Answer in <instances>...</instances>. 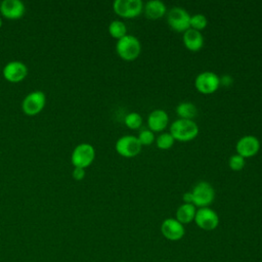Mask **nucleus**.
Wrapping results in <instances>:
<instances>
[{"label": "nucleus", "mask_w": 262, "mask_h": 262, "mask_svg": "<svg viewBox=\"0 0 262 262\" xmlns=\"http://www.w3.org/2000/svg\"><path fill=\"white\" fill-rule=\"evenodd\" d=\"M170 134L177 141L187 142L199 134V127L193 120L178 119L170 125Z\"/></svg>", "instance_id": "f257e3e1"}, {"label": "nucleus", "mask_w": 262, "mask_h": 262, "mask_svg": "<svg viewBox=\"0 0 262 262\" xmlns=\"http://www.w3.org/2000/svg\"><path fill=\"white\" fill-rule=\"evenodd\" d=\"M116 51L122 59L126 61H132L139 56L141 51V44L135 36L127 34L125 37L117 41Z\"/></svg>", "instance_id": "f03ea898"}, {"label": "nucleus", "mask_w": 262, "mask_h": 262, "mask_svg": "<svg viewBox=\"0 0 262 262\" xmlns=\"http://www.w3.org/2000/svg\"><path fill=\"white\" fill-rule=\"evenodd\" d=\"M192 204L195 207L204 208L209 207V205L212 204L215 198V190L213 186L207 182V181H200L198 182L192 190Z\"/></svg>", "instance_id": "7ed1b4c3"}, {"label": "nucleus", "mask_w": 262, "mask_h": 262, "mask_svg": "<svg viewBox=\"0 0 262 262\" xmlns=\"http://www.w3.org/2000/svg\"><path fill=\"white\" fill-rule=\"evenodd\" d=\"M95 158V149L89 143L78 144L71 156V162L74 167L85 169L89 167Z\"/></svg>", "instance_id": "20e7f679"}, {"label": "nucleus", "mask_w": 262, "mask_h": 262, "mask_svg": "<svg viewBox=\"0 0 262 262\" xmlns=\"http://www.w3.org/2000/svg\"><path fill=\"white\" fill-rule=\"evenodd\" d=\"M190 14L182 7L175 6L168 11L167 21L171 29L176 32H185L190 29Z\"/></svg>", "instance_id": "39448f33"}, {"label": "nucleus", "mask_w": 262, "mask_h": 262, "mask_svg": "<svg viewBox=\"0 0 262 262\" xmlns=\"http://www.w3.org/2000/svg\"><path fill=\"white\" fill-rule=\"evenodd\" d=\"M113 9L121 17L133 18L143 11V3L141 0H116Z\"/></svg>", "instance_id": "423d86ee"}, {"label": "nucleus", "mask_w": 262, "mask_h": 262, "mask_svg": "<svg viewBox=\"0 0 262 262\" xmlns=\"http://www.w3.org/2000/svg\"><path fill=\"white\" fill-rule=\"evenodd\" d=\"M194 86L200 93L212 94L219 88L220 78L214 72L205 71L196 76L194 80Z\"/></svg>", "instance_id": "0eeeda50"}, {"label": "nucleus", "mask_w": 262, "mask_h": 262, "mask_svg": "<svg viewBox=\"0 0 262 262\" xmlns=\"http://www.w3.org/2000/svg\"><path fill=\"white\" fill-rule=\"evenodd\" d=\"M141 147V143L134 135H124L120 137L115 144L116 151L124 158L136 157L140 152Z\"/></svg>", "instance_id": "6e6552de"}, {"label": "nucleus", "mask_w": 262, "mask_h": 262, "mask_svg": "<svg viewBox=\"0 0 262 262\" xmlns=\"http://www.w3.org/2000/svg\"><path fill=\"white\" fill-rule=\"evenodd\" d=\"M46 96L42 91H33L29 93L21 102V110L27 116H36L44 108Z\"/></svg>", "instance_id": "1a4fd4ad"}, {"label": "nucleus", "mask_w": 262, "mask_h": 262, "mask_svg": "<svg viewBox=\"0 0 262 262\" xmlns=\"http://www.w3.org/2000/svg\"><path fill=\"white\" fill-rule=\"evenodd\" d=\"M194 222L201 229L213 230L219 224V217L213 209L209 207H204L196 210Z\"/></svg>", "instance_id": "9d476101"}, {"label": "nucleus", "mask_w": 262, "mask_h": 262, "mask_svg": "<svg viewBox=\"0 0 262 262\" xmlns=\"http://www.w3.org/2000/svg\"><path fill=\"white\" fill-rule=\"evenodd\" d=\"M2 74L6 81L10 83H19L27 77L28 68L24 62L13 60L4 66Z\"/></svg>", "instance_id": "9b49d317"}, {"label": "nucleus", "mask_w": 262, "mask_h": 262, "mask_svg": "<svg viewBox=\"0 0 262 262\" xmlns=\"http://www.w3.org/2000/svg\"><path fill=\"white\" fill-rule=\"evenodd\" d=\"M236 152L244 159L254 157L260 149V141L254 135H246L241 137L235 145Z\"/></svg>", "instance_id": "f8f14e48"}, {"label": "nucleus", "mask_w": 262, "mask_h": 262, "mask_svg": "<svg viewBox=\"0 0 262 262\" xmlns=\"http://www.w3.org/2000/svg\"><path fill=\"white\" fill-rule=\"evenodd\" d=\"M161 232L167 239L176 242L184 236L185 229L183 224L175 218H167L161 224Z\"/></svg>", "instance_id": "ddd939ff"}, {"label": "nucleus", "mask_w": 262, "mask_h": 262, "mask_svg": "<svg viewBox=\"0 0 262 262\" xmlns=\"http://www.w3.org/2000/svg\"><path fill=\"white\" fill-rule=\"evenodd\" d=\"M25 11V4L20 0H4L0 3V12L5 18L18 19Z\"/></svg>", "instance_id": "4468645a"}, {"label": "nucleus", "mask_w": 262, "mask_h": 262, "mask_svg": "<svg viewBox=\"0 0 262 262\" xmlns=\"http://www.w3.org/2000/svg\"><path fill=\"white\" fill-rule=\"evenodd\" d=\"M169 123L168 114L164 110H154L147 117L148 129L152 132H161L166 129Z\"/></svg>", "instance_id": "2eb2a0df"}, {"label": "nucleus", "mask_w": 262, "mask_h": 262, "mask_svg": "<svg viewBox=\"0 0 262 262\" xmlns=\"http://www.w3.org/2000/svg\"><path fill=\"white\" fill-rule=\"evenodd\" d=\"M183 44L190 51H199L204 46V36L200 31L188 29L183 33Z\"/></svg>", "instance_id": "dca6fc26"}, {"label": "nucleus", "mask_w": 262, "mask_h": 262, "mask_svg": "<svg viewBox=\"0 0 262 262\" xmlns=\"http://www.w3.org/2000/svg\"><path fill=\"white\" fill-rule=\"evenodd\" d=\"M143 11L147 18L158 19L165 15L167 8L164 2L160 0H149L143 5Z\"/></svg>", "instance_id": "f3484780"}, {"label": "nucleus", "mask_w": 262, "mask_h": 262, "mask_svg": "<svg viewBox=\"0 0 262 262\" xmlns=\"http://www.w3.org/2000/svg\"><path fill=\"white\" fill-rule=\"evenodd\" d=\"M195 206L193 204H182L176 210V220H178L181 224L190 223L194 220L195 216Z\"/></svg>", "instance_id": "a211bd4d"}, {"label": "nucleus", "mask_w": 262, "mask_h": 262, "mask_svg": "<svg viewBox=\"0 0 262 262\" xmlns=\"http://www.w3.org/2000/svg\"><path fill=\"white\" fill-rule=\"evenodd\" d=\"M176 114L179 117V119L192 120L193 118H195L198 114V110L193 103L188 101H183L176 106Z\"/></svg>", "instance_id": "6ab92c4d"}, {"label": "nucleus", "mask_w": 262, "mask_h": 262, "mask_svg": "<svg viewBox=\"0 0 262 262\" xmlns=\"http://www.w3.org/2000/svg\"><path fill=\"white\" fill-rule=\"evenodd\" d=\"M108 33L115 39H121L127 35V27L121 20H113L108 25Z\"/></svg>", "instance_id": "aec40b11"}, {"label": "nucleus", "mask_w": 262, "mask_h": 262, "mask_svg": "<svg viewBox=\"0 0 262 262\" xmlns=\"http://www.w3.org/2000/svg\"><path fill=\"white\" fill-rule=\"evenodd\" d=\"M175 139L170 132H163L156 138V144L160 149H169L173 146Z\"/></svg>", "instance_id": "412c9836"}, {"label": "nucleus", "mask_w": 262, "mask_h": 262, "mask_svg": "<svg viewBox=\"0 0 262 262\" xmlns=\"http://www.w3.org/2000/svg\"><path fill=\"white\" fill-rule=\"evenodd\" d=\"M124 123L129 129L135 130V129H138L142 125V117L138 113L132 112V113H129L128 115H126V117L124 119Z\"/></svg>", "instance_id": "4be33fe9"}, {"label": "nucleus", "mask_w": 262, "mask_h": 262, "mask_svg": "<svg viewBox=\"0 0 262 262\" xmlns=\"http://www.w3.org/2000/svg\"><path fill=\"white\" fill-rule=\"evenodd\" d=\"M207 25H208V19L204 14L196 13L190 16V29L201 32L207 27Z\"/></svg>", "instance_id": "5701e85b"}, {"label": "nucleus", "mask_w": 262, "mask_h": 262, "mask_svg": "<svg viewBox=\"0 0 262 262\" xmlns=\"http://www.w3.org/2000/svg\"><path fill=\"white\" fill-rule=\"evenodd\" d=\"M139 142L141 143V145H149L151 144L156 138H155V134L152 131H150L149 129H144L141 130L137 136Z\"/></svg>", "instance_id": "b1692460"}, {"label": "nucleus", "mask_w": 262, "mask_h": 262, "mask_svg": "<svg viewBox=\"0 0 262 262\" xmlns=\"http://www.w3.org/2000/svg\"><path fill=\"white\" fill-rule=\"evenodd\" d=\"M245 159L243 157H241L239 155H232L230 158H229V161H228V165L230 167L231 170L233 171H239L242 170L244 167H245Z\"/></svg>", "instance_id": "393cba45"}, {"label": "nucleus", "mask_w": 262, "mask_h": 262, "mask_svg": "<svg viewBox=\"0 0 262 262\" xmlns=\"http://www.w3.org/2000/svg\"><path fill=\"white\" fill-rule=\"evenodd\" d=\"M73 177H74V179H76L78 181L82 180L85 177V169L75 167V169L73 171Z\"/></svg>", "instance_id": "a878e982"}, {"label": "nucleus", "mask_w": 262, "mask_h": 262, "mask_svg": "<svg viewBox=\"0 0 262 262\" xmlns=\"http://www.w3.org/2000/svg\"><path fill=\"white\" fill-rule=\"evenodd\" d=\"M232 78L228 75L223 76L222 78H220V85H224V86H229L232 84Z\"/></svg>", "instance_id": "bb28decb"}, {"label": "nucleus", "mask_w": 262, "mask_h": 262, "mask_svg": "<svg viewBox=\"0 0 262 262\" xmlns=\"http://www.w3.org/2000/svg\"><path fill=\"white\" fill-rule=\"evenodd\" d=\"M182 200H183L184 204H192V194H191V191H187V192L183 193Z\"/></svg>", "instance_id": "cd10ccee"}, {"label": "nucleus", "mask_w": 262, "mask_h": 262, "mask_svg": "<svg viewBox=\"0 0 262 262\" xmlns=\"http://www.w3.org/2000/svg\"><path fill=\"white\" fill-rule=\"evenodd\" d=\"M2 27V18H1V16H0V28Z\"/></svg>", "instance_id": "c85d7f7f"}, {"label": "nucleus", "mask_w": 262, "mask_h": 262, "mask_svg": "<svg viewBox=\"0 0 262 262\" xmlns=\"http://www.w3.org/2000/svg\"><path fill=\"white\" fill-rule=\"evenodd\" d=\"M122 262H124V261H122Z\"/></svg>", "instance_id": "c756f323"}]
</instances>
